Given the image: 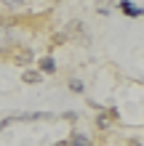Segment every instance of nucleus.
I'll use <instances>...</instances> for the list:
<instances>
[{
  "mask_svg": "<svg viewBox=\"0 0 144 146\" xmlns=\"http://www.w3.org/2000/svg\"><path fill=\"white\" fill-rule=\"evenodd\" d=\"M8 42H11V27L0 21V50H5Z\"/></svg>",
  "mask_w": 144,
  "mask_h": 146,
  "instance_id": "nucleus-2",
  "label": "nucleus"
},
{
  "mask_svg": "<svg viewBox=\"0 0 144 146\" xmlns=\"http://www.w3.org/2000/svg\"><path fill=\"white\" fill-rule=\"evenodd\" d=\"M5 8H11V11H19V8L24 5V0H3Z\"/></svg>",
  "mask_w": 144,
  "mask_h": 146,
  "instance_id": "nucleus-7",
  "label": "nucleus"
},
{
  "mask_svg": "<svg viewBox=\"0 0 144 146\" xmlns=\"http://www.w3.org/2000/svg\"><path fill=\"white\" fill-rule=\"evenodd\" d=\"M40 69H43L46 74H54L56 72V61L51 56H46V58H40Z\"/></svg>",
  "mask_w": 144,
  "mask_h": 146,
  "instance_id": "nucleus-4",
  "label": "nucleus"
},
{
  "mask_svg": "<svg viewBox=\"0 0 144 146\" xmlns=\"http://www.w3.org/2000/svg\"><path fill=\"white\" fill-rule=\"evenodd\" d=\"M128 146H141V141H139V138H131V141H128Z\"/></svg>",
  "mask_w": 144,
  "mask_h": 146,
  "instance_id": "nucleus-11",
  "label": "nucleus"
},
{
  "mask_svg": "<svg viewBox=\"0 0 144 146\" xmlns=\"http://www.w3.org/2000/svg\"><path fill=\"white\" fill-rule=\"evenodd\" d=\"M32 58H35V56H32V50H21V56H16L13 61L21 64V66H27V64H32Z\"/></svg>",
  "mask_w": 144,
  "mask_h": 146,
  "instance_id": "nucleus-5",
  "label": "nucleus"
},
{
  "mask_svg": "<svg viewBox=\"0 0 144 146\" xmlns=\"http://www.w3.org/2000/svg\"><path fill=\"white\" fill-rule=\"evenodd\" d=\"M67 146H91V138L86 133H75L72 141H67Z\"/></svg>",
  "mask_w": 144,
  "mask_h": 146,
  "instance_id": "nucleus-3",
  "label": "nucleus"
},
{
  "mask_svg": "<svg viewBox=\"0 0 144 146\" xmlns=\"http://www.w3.org/2000/svg\"><path fill=\"white\" fill-rule=\"evenodd\" d=\"M21 80H24V82H29V85H35V82H40V72H24V74H21Z\"/></svg>",
  "mask_w": 144,
  "mask_h": 146,
  "instance_id": "nucleus-6",
  "label": "nucleus"
},
{
  "mask_svg": "<svg viewBox=\"0 0 144 146\" xmlns=\"http://www.w3.org/2000/svg\"><path fill=\"white\" fill-rule=\"evenodd\" d=\"M62 117H64V119H70V122H75V119H78V114H75V111H64Z\"/></svg>",
  "mask_w": 144,
  "mask_h": 146,
  "instance_id": "nucleus-10",
  "label": "nucleus"
},
{
  "mask_svg": "<svg viewBox=\"0 0 144 146\" xmlns=\"http://www.w3.org/2000/svg\"><path fill=\"white\" fill-rule=\"evenodd\" d=\"M83 88H86V85H83L80 80H70V90L72 93H83Z\"/></svg>",
  "mask_w": 144,
  "mask_h": 146,
  "instance_id": "nucleus-8",
  "label": "nucleus"
},
{
  "mask_svg": "<svg viewBox=\"0 0 144 146\" xmlns=\"http://www.w3.org/2000/svg\"><path fill=\"white\" fill-rule=\"evenodd\" d=\"M96 125H99V127H109V119H107L104 114H99V119H96Z\"/></svg>",
  "mask_w": 144,
  "mask_h": 146,
  "instance_id": "nucleus-9",
  "label": "nucleus"
},
{
  "mask_svg": "<svg viewBox=\"0 0 144 146\" xmlns=\"http://www.w3.org/2000/svg\"><path fill=\"white\" fill-rule=\"evenodd\" d=\"M120 11L125 16H133V19H139V16H141V8L136 3H131V0H120Z\"/></svg>",
  "mask_w": 144,
  "mask_h": 146,
  "instance_id": "nucleus-1",
  "label": "nucleus"
},
{
  "mask_svg": "<svg viewBox=\"0 0 144 146\" xmlns=\"http://www.w3.org/2000/svg\"><path fill=\"white\" fill-rule=\"evenodd\" d=\"M54 146H67V141H59V143H54Z\"/></svg>",
  "mask_w": 144,
  "mask_h": 146,
  "instance_id": "nucleus-12",
  "label": "nucleus"
}]
</instances>
